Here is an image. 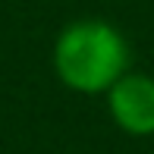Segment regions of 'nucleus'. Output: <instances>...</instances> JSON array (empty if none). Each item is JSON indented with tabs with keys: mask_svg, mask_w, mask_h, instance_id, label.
<instances>
[{
	"mask_svg": "<svg viewBox=\"0 0 154 154\" xmlns=\"http://www.w3.org/2000/svg\"><path fill=\"white\" fill-rule=\"evenodd\" d=\"M107 110L126 135H154V75L123 72L107 91Z\"/></svg>",
	"mask_w": 154,
	"mask_h": 154,
	"instance_id": "nucleus-2",
	"label": "nucleus"
},
{
	"mask_svg": "<svg viewBox=\"0 0 154 154\" xmlns=\"http://www.w3.org/2000/svg\"><path fill=\"white\" fill-rule=\"evenodd\" d=\"M54 72L69 91L107 94L129 72V41L104 19H75L54 41Z\"/></svg>",
	"mask_w": 154,
	"mask_h": 154,
	"instance_id": "nucleus-1",
	"label": "nucleus"
}]
</instances>
